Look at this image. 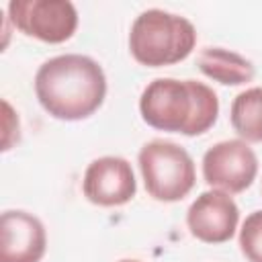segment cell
I'll list each match as a JSON object with an SVG mask.
<instances>
[{"label": "cell", "instance_id": "obj_5", "mask_svg": "<svg viewBox=\"0 0 262 262\" xmlns=\"http://www.w3.org/2000/svg\"><path fill=\"white\" fill-rule=\"evenodd\" d=\"M6 10L14 29L49 45L72 39L78 29V10L70 0H12Z\"/></svg>", "mask_w": 262, "mask_h": 262}, {"label": "cell", "instance_id": "obj_8", "mask_svg": "<svg viewBox=\"0 0 262 262\" xmlns=\"http://www.w3.org/2000/svg\"><path fill=\"white\" fill-rule=\"evenodd\" d=\"M239 209L231 194L211 188L201 192L186 211V225L192 237L205 244H223L235 235Z\"/></svg>", "mask_w": 262, "mask_h": 262}, {"label": "cell", "instance_id": "obj_12", "mask_svg": "<svg viewBox=\"0 0 262 262\" xmlns=\"http://www.w3.org/2000/svg\"><path fill=\"white\" fill-rule=\"evenodd\" d=\"M239 250L248 262H262V209L250 213L242 223Z\"/></svg>", "mask_w": 262, "mask_h": 262}, {"label": "cell", "instance_id": "obj_3", "mask_svg": "<svg viewBox=\"0 0 262 262\" xmlns=\"http://www.w3.org/2000/svg\"><path fill=\"white\" fill-rule=\"evenodd\" d=\"M196 45L194 25L162 8L143 10L131 25L129 51L145 68H164L184 61Z\"/></svg>", "mask_w": 262, "mask_h": 262}, {"label": "cell", "instance_id": "obj_7", "mask_svg": "<svg viewBox=\"0 0 262 262\" xmlns=\"http://www.w3.org/2000/svg\"><path fill=\"white\" fill-rule=\"evenodd\" d=\"M84 196L98 207H123L137 192L131 164L119 156H102L88 164L82 178Z\"/></svg>", "mask_w": 262, "mask_h": 262}, {"label": "cell", "instance_id": "obj_11", "mask_svg": "<svg viewBox=\"0 0 262 262\" xmlns=\"http://www.w3.org/2000/svg\"><path fill=\"white\" fill-rule=\"evenodd\" d=\"M233 131L246 143H262V86L239 92L229 108Z\"/></svg>", "mask_w": 262, "mask_h": 262}, {"label": "cell", "instance_id": "obj_4", "mask_svg": "<svg viewBox=\"0 0 262 262\" xmlns=\"http://www.w3.org/2000/svg\"><path fill=\"white\" fill-rule=\"evenodd\" d=\"M145 192L160 203L182 201L196 182V170L190 154L168 139H151L137 154Z\"/></svg>", "mask_w": 262, "mask_h": 262}, {"label": "cell", "instance_id": "obj_9", "mask_svg": "<svg viewBox=\"0 0 262 262\" xmlns=\"http://www.w3.org/2000/svg\"><path fill=\"white\" fill-rule=\"evenodd\" d=\"M47 250V231L39 217L23 209L0 217V262H41Z\"/></svg>", "mask_w": 262, "mask_h": 262}, {"label": "cell", "instance_id": "obj_10", "mask_svg": "<svg viewBox=\"0 0 262 262\" xmlns=\"http://www.w3.org/2000/svg\"><path fill=\"white\" fill-rule=\"evenodd\" d=\"M199 70L213 82L223 86H242L254 80V63L237 51L225 47H205L196 57Z\"/></svg>", "mask_w": 262, "mask_h": 262}, {"label": "cell", "instance_id": "obj_6", "mask_svg": "<svg viewBox=\"0 0 262 262\" xmlns=\"http://www.w3.org/2000/svg\"><path fill=\"white\" fill-rule=\"evenodd\" d=\"M258 176L256 151L244 139H225L211 145L203 156V178L211 188L239 194Z\"/></svg>", "mask_w": 262, "mask_h": 262}, {"label": "cell", "instance_id": "obj_1", "mask_svg": "<svg viewBox=\"0 0 262 262\" xmlns=\"http://www.w3.org/2000/svg\"><path fill=\"white\" fill-rule=\"evenodd\" d=\"M35 96L43 111L59 121L92 117L106 98L102 66L82 53H63L43 61L35 74Z\"/></svg>", "mask_w": 262, "mask_h": 262}, {"label": "cell", "instance_id": "obj_14", "mask_svg": "<svg viewBox=\"0 0 262 262\" xmlns=\"http://www.w3.org/2000/svg\"><path fill=\"white\" fill-rule=\"evenodd\" d=\"M119 262H139V260H131V258H125V260H119Z\"/></svg>", "mask_w": 262, "mask_h": 262}, {"label": "cell", "instance_id": "obj_2", "mask_svg": "<svg viewBox=\"0 0 262 262\" xmlns=\"http://www.w3.org/2000/svg\"><path fill=\"white\" fill-rule=\"evenodd\" d=\"M141 119L158 129L186 137L207 133L219 117L217 92L199 80L156 78L139 96Z\"/></svg>", "mask_w": 262, "mask_h": 262}, {"label": "cell", "instance_id": "obj_13", "mask_svg": "<svg viewBox=\"0 0 262 262\" xmlns=\"http://www.w3.org/2000/svg\"><path fill=\"white\" fill-rule=\"evenodd\" d=\"M2 108H4V133H2V149L8 151L12 147V137L10 135H16L18 137V115L12 111V106L8 104V100H2Z\"/></svg>", "mask_w": 262, "mask_h": 262}]
</instances>
